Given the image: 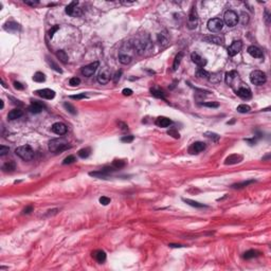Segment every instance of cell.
Instances as JSON below:
<instances>
[{"label": "cell", "mask_w": 271, "mask_h": 271, "mask_svg": "<svg viewBox=\"0 0 271 271\" xmlns=\"http://www.w3.org/2000/svg\"><path fill=\"white\" fill-rule=\"evenodd\" d=\"M59 26H54V27L52 28V29L49 31V36H50V37H51V38L53 37L54 33H55V32L57 31V30H59Z\"/></svg>", "instance_id": "11a10c76"}, {"label": "cell", "mask_w": 271, "mask_h": 271, "mask_svg": "<svg viewBox=\"0 0 271 271\" xmlns=\"http://www.w3.org/2000/svg\"><path fill=\"white\" fill-rule=\"evenodd\" d=\"M110 77H111V75H110L109 69H108V68H104V69H102V71L99 73V75H98V82H99L100 84L105 85V84H107L108 82L110 81Z\"/></svg>", "instance_id": "8fae6325"}, {"label": "cell", "mask_w": 271, "mask_h": 271, "mask_svg": "<svg viewBox=\"0 0 271 271\" xmlns=\"http://www.w3.org/2000/svg\"><path fill=\"white\" fill-rule=\"evenodd\" d=\"M70 98L73 100H83V99H86L87 95L85 93H79V94H75V95H71Z\"/></svg>", "instance_id": "f907efd6"}, {"label": "cell", "mask_w": 271, "mask_h": 271, "mask_svg": "<svg viewBox=\"0 0 271 271\" xmlns=\"http://www.w3.org/2000/svg\"><path fill=\"white\" fill-rule=\"evenodd\" d=\"M242 48V41H234L231 44V46L228 48V54L229 56H235L237 53H239V51Z\"/></svg>", "instance_id": "9c48e42d"}, {"label": "cell", "mask_w": 271, "mask_h": 271, "mask_svg": "<svg viewBox=\"0 0 271 271\" xmlns=\"http://www.w3.org/2000/svg\"><path fill=\"white\" fill-rule=\"evenodd\" d=\"M191 59H192L193 63H195L196 65L198 66V67L200 68H203L204 66L206 65V59H203L202 56H200L198 53H196V52H194V53H192V55H191Z\"/></svg>", "instance_id": "2e32d148"}, {"label": "cell", "mask_w": 271, "mask_h": 271, "mask_svg": "<svg viewBox=\"0 0 271 271\" xmlns=\"http://www.w3.org/2000/svg\"><path fill=\"white\" fill-rule=\"evenodd\" d=\"M114 170H116V168H114L113 166H106V167L102 168V170H100L89 173V175L93 176V177H98V178H104V177H106L108 174H110L111 172H113Z\"/></svg>", "instance_id": "30bf717a"}, {"label": "cell", "mask_w": 271, "mask_h": 271, "mask_svg": "<svg viewBox=\"0 0 271 271\" xmlns=\"http://www.w3.org/2000/svg\"><path fill=\"white\" fill-rule=\"evenodd\" d=\"M35 93L38 94V95L41 96L43 99H46V100H52V99H54V96H55V92H54L53 90H51V89H48V88H46V89L37 90Z\"/></svg>", "instance_id": "9a60e30c"}, {"label": "cell", "mask_w": 271, "mask_h": 271, "mask_svg": "<svg viewBox=\"0 0 271 271\" xmlns=\"http://www.w3.org/2000/svg\"><path fill=\"white\" fill-rule=\"evenodd\" d=\"M265 18H266L267 23H268V25H269V18H270V16H269V12H268V11L265 12Z\"/></svg>", "instance_id": "91938a15"}, {"label": "cell", "mask_w": 271, "mask_h": 271, "mask_svg": "<svg viewBox=\"0 0 271 271\" xmlns=\"http://www.w3.org/2000/svg\"><path fill=\"white\" fill-rule=\"evenodd\" d=\"M15 154L25 161H30L34 158V152L29 145L19 146L15 149Z\"/></svg>", "instance_id": "7a4b0ae2"}, {"label": "cell", "mask_w": 271, "mask_h": 271, "mask_svg": "<svg viewBox=\"0 0 271 271\" xmlns=\"http://www.w3.org/2000/svg\"><path fill=\"white\" fill-rule=\"evenodd\" d=\"M14 87H15L17 90H23V88H25L23 84L19 83V82H15V83H14Z\"/></svg>", "instance_id": "6f0895ef"}, {"label": "cell", "mask_w": 271, "mask_h": 271, "mask_svg": "<svg viewBox=\"0 0 271 271\" xmlns=\"http://www.w3.org/2000/svg\"><path fill=\"white\" fill-rule=\"evenodd\" d=\"M56 55H57V57H59V61L63 62L64 64H67L68 61H69V59H68V55L66 54V52L64 51V50H59V51H57Z\"/></svg>", "instance_id": "4dcf8cb0"}, {"label": "cell", "mask_w": 271, "mask_h": 271, "mask_svg": "<svg viewBox=\"0 0 271 271\" xmlns=\"http://www.w3.org/2000/svg\"><path fill=\"white\" fill-rule=\"evenodd\" d=\"M236 80H238V73L236 71H234V70L233 71L228 72V73L226 74V83L228 84V85L232 86Z\"/></svg>", "instance_id": "ffe728a7"}, {"label": "cell", "mask_w": 271, "mask_h": 271, "mask_svg": "<svg viewBox=\"0 0 271 271\" xmlns=\"http://www.w3.org/2000/svg\"><path fill=\"white\" fill-rule=\"evenodd\" d=\"M204 136H206V137H208V138H211V139H212V138H214L215 140L219 139V136H218V134H213V132H204Z\"/></svg>", "instance_id": "f5cc1de1"}, {"label": "cell", "mask_w": 271, "mask_h": 271, "mask_svg": "<svg viewBox=\"0 0 271 271\" xmlns=\"http://www.w3.org/2000/svg\"><path fill=\"white\" fill-rule=\"evenodd\" d=\"M91 154V149L90 147H85V148H82V149L79 150L77 155H79V157L82 158V159H85V158H88Z\"/></svg>", "instance_id": "f1b7e54d"}, {"label": "cell", "mask_w": 271, "mask_h": 271, "mask_svg": "<svg viewBox=\"0 0 271 271\" xmlns=\"http://www.w3.org/2000/svg\"><path fill=\"white\" fill-rule=\"evenodd\" d=\"M167 134H170V136H172V137H174V138H175V139H179V138H180L179 132L176 131L175 129H170V130H168V131H167Z\"/></svg>", "instance_id": "c3c4849f"}, {"label": "cell", "mask_w": 271, "mask_h": 271, "mask_svg": "<svg viewBox=\"0 0 271 271\" xmlns=\"http://www.w3.org/2000/svg\"><path fill=\"white\" fill-rule=\"evenodd\" d=\"M224 28V21L220 18H212L208 21V29L213 33H218Z\"/></svg>", "instance_id": "5b68a950"}, {"label": "cell", "mask_w": 271, "mask_h": 271, "mask_svg": "<svg viewBox=\"0 0 271 271\" xmlns=\"http://www.w3.org/2000/svg\"><path fill=\"white\" fill-rule=\"evenodd\" d=\"M197 23H198V15H197V11H196V8L193 7L190 11V14H188V28L190 29H195L197 27Z\"/></svg>", "instance_id": "52a82bcc"}, {"label": "cell", "mask_w": 271, "mask_h": 271, "mask_svg": "<svg viewBox=\"0 0 271 271\" xmlns=\"http://www.w3.org/2000/svg\"><path fill=\"white\" fill-rule=\"evenodd\" d=\"M45 104L39 101H32L31 105L29 106V111L32 113H41V110L45 108Z\"/></svg>", "instance_id": "4fadbf2b"}, {"label": "cell", "mask_w": 271, "mask_h": 271, "mask_svg": "<svg viewBox=\"0 0 271 271\" xmlns=\"http://www.w3.org/2000/svg\"><path fill=\"white\" fill-rule=\"evenodd\" d=\"M92 255H93V257L95 258L96 262H99V263H104L106 260V253L103 250H95L93 253H92Z\"/></svg>", "instance_id": "cb8c5ba5"}, {"label": "cell", "mask_w": 271, "mask_h": 271, "mask_svg": "<svg viewBox=\"0 0 271 271\" xmlns=\"http://www.w3.org/2000/svg\"><path fill=\"white\" fill-rule=\"evenodd\" d=\"M238 21H240L242 25H247L249 23V15L245 12H242L240 13V16H238Z\"/></svg>", "instance_id": "8d00e7d4"}, {"label": "cell", "mask_w": 271, "mask_h": 271, "mask_svg": "<svg viewBox=\"0 0 271 271\" xmlns=\"http://www.w3.org/2000/svg\"><path fill=\"white\" fill-rule=\"evenodd\" d=\"M158 39H159V43L162 44V45H166L168 41L167 35H166L165 33H160L159 35H158Z\"/></svg>", "instance_id": "60d3db41"}, {"label": "cell", "mask_w": 271, "mask_h": 271, "mask_svg": "<svg viewBox=\"0 0 271 271\" xmlns=\"http://www.w3.org/2000/svg\"><path fill=\"white\" fill-rule=\"evenodd\" d=\"M248 53L250 54L252 57H255V59H263L264 57V54H263L262 50L258 49L255 46H250L248 48Z\"/></svg>", "instance_id": "e0dca14e"}, {"label": "cell", "mask_w": 271, "mask_h": 271, "mask_svg": "<svg viewBox=\"0 0 271 271\" xmlns=\"http://www.w3.org/2000/svg\"><path fill=\"white\" fill-rule=\"evenodd\" d=\"M16 170V163L14 161H9L7 163L3 164L2 170L5 173H12Z\"/></svg>", "instance_id": "d4e9b609"}, {"label": "cell", "mask_w": 271, "mask_h": 271, "mask_svg": "<svg viewBox=\"0 0 271 271\" xmlns=\"http://www.w3.org/2000/svg\"><path fill=\"white\" fill-rule=\"evenodd\" d=\"M10 147L9 146H5V145H1L0 146V156H5L9 152Z\"/></svg>", "instance_id": "bcb514c9"}, {"label": "cell", "mask_w": 271, "mask_h": 271, "mask_svg": "<svg viewBox=\"0 0 271 271\" xmlns=\"http://www.w3.org/2000/svg\"><path fill=\"white\" fill-rule=\"evenodd\" d=\"M203 41L210 44H216V45H222L224 44V39L220 36H215V35H210L206 36L203 38Z\"/></svg>", "instance_id": "d6986e66"}, {"label": "cell", "mask_w": 271, "mask_h": 271, "mask_svg": "<svg viewBox=\"0 0 271 271\" xmlns=\"http://www.w3.org/2000/svg\"><path fill=\"white\" fill-rule=\"evenodd\" d=\"M242 157L240 155L233 154V155H230V156L227 158L226 161H224V164H226V165H228V164H236V163H238V162L242 161Z\"/></svg>", "instance_id": "44dd1931"}, {"label": "cell", "mask_w": 271, "mask_h": 271, "mask_svg": "<svg viewBox=\"0 0 271 271\" xmlns=\"http://www.w3.org/2000/svg\"><path fill=\"white\" fill-rule=\"evenodd\" d=\"M74 161H76L75 157L72 156V155H70V156H68L67 158H65V160L63 161V164H71V163H73Z\"/></svg>", "instance_id": "b9f144b4"}, {"label": "cell", "mask_w": 271, "mask_h": 271, "mask_svg": "<svg viewBox=\"0 0 271 271\" xmlns=\"http://www.w3.org/2000/svg\"><path fill=\"white\" fill-rule=\"evenodd\" d=\"M110 198L106 197V196H102L101 198H100V203L103 204V206H107L108 203H110Z\"/></svg>", "instance_id": "7dc6e473"}, {"label": "cell", "mask_w": 271, "mask_h": 271, "mask_svg": "<svg viewBox=\"0 0 271 271\" xmlns=\"http://www.w3.org/2000/svg\"><path fill=\"white\" fill-rule=\"evenodd\" d=\"M23 110L19 109V108H15V109L11 110V111L9 112V114H8V119L10 120V121H13V120H16V119H19V118L23 116Z\"/></svg>", "instance_id": "7402d4cb"}, {"label": "cell", "mask_w": 271, "mask_h": 271, "mask_svg": "<svg viewBox=\"0 0 271 271\" xmlns=\"http://www.w3.org/2000/svg\"><path fill=\"white\" fill-rule=\"evenodd\" d=\"M33 81L37 82V83H43V82L46 81V76L43 72H36L33 75Z\"/></svg>", "instance_id": "1f68e13d"}, {"label": "cell", "mask_w": 271, "mask_h": 271, "mask_svg": "<svg viewBox=\"0 0 271 271\" xmlns=\"http://www.w3.org/2000/svg\"><path fill=\"white\" fill-rule=\"evenodd\" d=\"M121 75H122V71H118V72H116V73H114V75L112 76V80H113L114 83H118V82H119V80H120V77H121Z\"/></svg>", "instance_id": "816d5d0a"}, {"label": "cell", "mask_w": 271, "mask_h": 271, "mask_svg": "<svg viewBox=\"0 0 271 271\" xmlns=\"http://www.w3.org/2000/svg\"><path fill=\"white\" fill-rule=\"evenodd\" d=\"M80 84H81V80L79 79V77H72L71 80H70L69 81V85L70 86H77V85H80Z\"/></svg>", "instance_id": "ee69618b"}, {"label": "cell", "mask_w": 271, "mask_h": 271, "mask_svg": "<svg viewBox=\"0 0 271 271\" xmlns=\"http://www.w3.org/2000/svg\"><path fill=\"white\" fill-rule=\"evenodd\" d=\"M196 75H197L198 77H204V79H209V77H210V73L206 72V70H203V68H200V69L196 72Z\"/></svg>", "instance_id": "74e56055"}, {"label": "cell", "mask_w": 271, "mask_h": 271, "mask_svg": "<svg viewBox=\"0 0 271 271\" xmlns=\"http://www.w3.org/2000/svg\"><path fill=\"white\" fill-rule=\"evenodd\" d=\"M112 166H113L116 170H120V168L125 166V162H124L123 160H114V161L112 162Z\"/></svg>", "instance_id": "f35d334b"}, {"label": "cell", "mask_w": 271, "mask_h": 271, "mask_svg": "<svg viewBox=\"0 0 271 271\" xmlns=\"http://www.w3.org/2000/svg\"><path fill=\"white\" fill-rule=\"evenodd\" d=\"M79 5V2L77 1H72L70 5H68L67 7H66V14H68V15L70 16H76V15H79V13H77V9H76V5Z\"/></svg>", "instance_id": "ac0fdd59"}, {"label": "cell", "mask_w": 271, "mask_h": 271, "mask_svg": "<svg viewBox=\"0 0 271 271\" xmlns=\"http://www.w3.org/2000/svg\"><path fill=\"white\" fill-rule=\"evenodd\" d=\"M70 146L69 143L65 139H53L49 142V149L52 152H62L64 150L68 149Z\"/></svg>", "instance_id": "6da1fadb"}, {"label": "cell", "mask_w": 271, "mask_h": 271, "mask_svg": "<svg viewBox=\"0 0 271 271\" xmlns=\"http://www.w3.org/2000/svg\"><path fill=\"white\" fill-rule=\"evenodd\" d=\"M48 63L50 64V66H51V67L53 68V69L55 70V71H57V72H59V73H62V70H61V68H59V66L56 65V64L54 63V62L52 61V59H48Z\"/></svg>", "instance_id": "f6af8a7d"}, {"label": "cell", "mask_w": 271, "mask_h": 271, "mask_svg": "<svg viewBox=\"0 0 271 271\" xmlns=\"http://www.w3.org/2000/svg\"><path fill=\"white\" fill-rule=\"evenodd\" d=\"M64 107H65L66 109H67V111H69L71 114H76V113H77V111H76L75 107H74L73 105H71L70 103H65V104H64Z\"/></svg>", "instance_id": "ab89813d"}, {"label": "cell", "mask_w": 271, "mask_h": 271, "mask_svg": "<svg viewBox=\"0 0 271 271\" xmlns=\"http://www.w3.org/2000/svg\"><path fill=\"white\" fill-rule=\"evenodd\" d=\"M32 211H33V206H27L25 210H23V213H25V214H29V213H31Z\"/></svg>", "instance_id": "680465c9"}, {"label": "cell", "mask_w": 271, "mask_h": 271, "mask_svg": "<svg viewBox=\"0 0 271 271\" xmlns=\"http://www.w3.org/2000/svg\"><path fill=\"white\" fill-rule=\"evenodd\" d=\"M18 28H19L18 23H13V21H9L5 25V30H7V31H16V30H18Z\"/></svg>", "instance_id": "d6a6232c"}, {"label": "cell", "mask_w": 271, "mask_h": 271, "mask_svg": "<svg viewBox=\"0 0 271 271\" xmlns=\"http://www.w3.org/2000/svg\"><path fill=\"white\" fill-rule=\"evenodd\" d=\"M150 92L154 96L158 98V99H162V100H165V96H164V92L162 91L161 89H159L158 87H154L150 89Z\"/></svg>", "instance_id": "4316f807"}, {"label": "cell", "mask_w": 271, "mask_h": 271, "mask_svg": "<svg viewBox=\"0 0 271 271\" xmlns=\"http://www.w3.org/2000/svg\"><path fill=\"white\" fill-rule=\"evenodd\" d=\"M51 130L56 134H59V136H63L67 132V126L64 123H61V122H57V123H54L51 127Z\"/></svg>", "instance_id": "7c38bea8"}, {"label": "cell", "mask_w": 271, "mask_h": 271, "mask_svg": "<svg viewBox=\"0 0 271 271\" xmlns=\"http://www.w3.org/2000/svg\"><path fill=\"white\" fill-rule=\"evenodd\" d=\"M235 92L239 98H242L244 100H249L252 98V92H251L250 88L248 86H246V84L244 83H240V85L235 90Z\"/></svg>", "instance_id": "8992f818"}, {"label": "cell", "mask_w": 271, "mask_h": 271, "mask_svg": "<svg viewBox=\"0 0 271 271\" xmlns=\"http://www.w3.org/2000/svg\"><path fill=\"white\" fill-rule=\"evenodd\" d=\"M99 66H100L99 62H93V63L89 64V65L82 68V74H83L84 76L89 77V76L93 75V73L96 71V69L99 68Z\"/></svg>", "instance_id": "ba28073f"}, {"label": "cell", "mask_w": 271, "mask_h": 271, "mask_svg": "<svg viewBox=\"0 0 271 271\" xmlns=\"http://www.w3.org/2000/svg\"><path fill=\"white\" fill-rule=\"evenodd\" d=\"M155 123H156L157 126H159V127H167V126H170L172 124V121L166 117H159L156 120Z\"/></svg>", "instance_id": "603a6c76"}, {"label": "cell", "mask_w": 271, "mask_h": 271, "mask_svg": "<svg viewBox=\"0 0 271 271\" xmlns=\"http://www.w3.org/2000/svg\"><path fill=\"white\" fill-rule=\"evenodd\" d=\"M260 254V251L251 249V250H249V251H247V252H245V253H244V258H246V260H250V258L256 257V256H258Z\"/></svg>", "instance_id": "83f0119b"}, {"label": "cell", "mask_w": 271, "mask_h": 271, "mask_svg": "<svg viewBox=\"0 0 271 271\" xmlns=\"http://www.w3.org/2000/svg\"><path fill=\"white\" fill-rule=\"evenodd\" d=\"M122 93H123L124 95L129 96V95H131V94H132V90L129 89V88H125V89L122 90Z\"/></svg>", "instance_id": "9f6ffc18"}, {"label": "cell", "mask_w": 271, "mask_h": 271, "mask_svg": "<svg viewBox=\"0 0 271 271\" xmlns=\"http://www.w3.org/2000/svg\"><path fill=\"white\" fill-rule=\"evenodd\" d=\"M202 105L206 106V107H211V108H217L219 106V104L217 102H206V103H202Z\"/></svg>", "instance_id": "7bdbcfd3"}, {"label": "cell", "mask_w": 271, "mask_h": 271, "mask_svg": "<svg viewBox=\"0 0 271 271\" xmlns=\"http://www.w3.org/2000/svg\"><path fill=\"white\" fill-rule=\"evenodd\" d=\"M254 180H248V181H242V182H238V183H235L232 185V188H245V186H248L249 184L251 183H254Z\"/></svg>", "instance_id": "e575fe53"}, {"label": "cell", "mask_w": 271, "mask_h": 271, "mask_svg": "<svg viewBox=\"0 0 271 271\" xmlns=\"http://www.w3.org/2000/svg\"><path fill=\"white\" fill-rule=\"evenodd\" d=\"M206 149V143L203 142H195L188 147V152L191 154H199L200 152Z\"/></svg>", "instance_id": "5bb4252c"}, {"label": "cell", "mask_w": 271, "mask_h": 271, "mask_svg": "<svg viewBox=\"0 0 271 271\" xmlns=\"http://www.w3.org/2000/svg\"><path fill=\"white\" fill-rule=\"evenodd\" d=\"M236 110H237L239 113H247V112L250 111L251 108H250V106L247 105V104H240V105L237 106Z\"/></svg>", "instance_id": "d590c367"}, {"label": "cell", "mask_w": 271, "mask_h": 271, "mask_svg": "<svg viewBox=\"0 0 271 271\" xmlns=\"http://www.w3.org/2000/svg\"><path fill=\"white\" fill-rule=\"evenodd\" d=\"M23 2H25L26 5H28L34 7V5H37L38 3H39V1H38V0H35V1H34V0H25Z\"/></svg>", "instance_id": "db71d44e"}, {"label": "cell", "mask_w": 271, "mask_h": 271, "mask_svg": "<svg viewBox=\"0 0 271 271\" xmlns=\"http://www.w3.org/2000/svg\"><path fill=\"white\" fill-rule=\"evenodd\" d=\"M134 136H124L123 138L121 139L122 142H124V143H130V142L134 141Z\"/></svg>", "instance_id": "681fc988"}, {"label": "cell", "mask_w": 271, "mask_h": 271, "mask_svg": "<svg viewBox=\"0 0 271 271\" xmlns=\"http://www.w3.org/2000/svg\"><path fill=\"white\" fill-rule=\"evenodd\" d=\"M132 57L131 55H129V54H126V53H120L119 55V61L121 64H123V65H127V64H129L130 62H131Z\"/></svg>", "instance_id": "484cf974"}, {"label": "cell", "mask_w": 271, "mask_h": 271, "mask_svg": "<svg viewBox=\"0 0 271 271\" xmlns=\"http://www.w3.org/2000/svg\"><path fill=\"white\" fill-rule=\"evenodd\" d=\"M250 80H251V83L252 84L260 86V85H263V84L266 83L267 77H266L265 72L260 71V70H254L253 72H251Z\"/></svg>", "instance_id": "3957f363"}, {"label": "cell", "mask_w": 271, "mask_h": 271, "mask_svg": "<svg viewBox=\"0 0 271 271\" xmlns=\"http://www.w3.org/2000/svg\"><path fill=\"white\" fill-rule=\"evenodd\" d=\"M168 246L172 247V248H181V247H183V246H181V245H174V244H170Z\"/></svg>", "instance_id": "94428289"}, {"label": "cell", "mask_w": 271, "mask_h": 271, "mask_svg": "<svg viewBox=\"0 0 271 271\" xmlns=\"http://www.w3.org/2000/svg\"><path fill=\"white\" fill-rule=\"evenodd\" d=\"M224 21L229 27H234L238 23V15L234 11H232V10H229V11H227L224 13Z\"/></svg>", "instance_id": "277c9868"}, {"label": "cell", "mask_w": 271, "mask_h": 271, "mask_svg": "<svg viewBox=\"0 0 271 271\" xmlns=\"http://www.w3.org/2000/svg\"><path fill=\"white\" fill-rule=\"evenodd\" d=\"M183 201L185 202V203L190 204V206H195V208H206V204H203V203H200V202L194 201V200H191V199H185V198L183 199Z\"/></svg>", "instance_id": "836d02e7"}, {"label": "cell", "mask_w": 271, "mask_h": 271, "mask_svg": "<svg viewBox=\"0 0 271 271\" xmlns=\"http://www.w3.org/2000/svg\"><path fill=\"white\" fill-rule=\"evenodd\" d=\"M182 57H183V53H182V52H180V53H178L177 55H176L175 61H174V64H173V70H174V71L178 69V67H179L180 63H181Z\"/></svg>", "instance_id": "f546056e"}]
</instances>
